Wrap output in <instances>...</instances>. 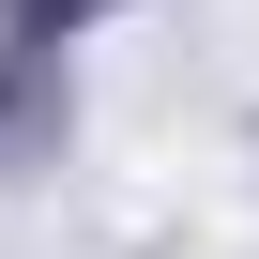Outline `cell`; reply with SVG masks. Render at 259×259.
<instances>
[{
  "mask_svg": "<svg viewBox=\"0 0 259 259\" xmlns=\"http://www.w3.org/2000/svg\"><path fill=\"white\" fill-rule=\"evenodd\" d=\"M0 16H16V31H46V16H76V0H0Z\"/></svg>",
  "mask_w": 259,
  "mask_h": 259,
  "instance_id": "6da1fadb",
  "label": "cell"
}]
</instances>
